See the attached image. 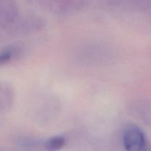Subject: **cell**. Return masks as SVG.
<instances>
[{"label":"cell","mask_w":151,"mask_h":151,"mask_svg":"<svg viewBox=\"0 0 151 151\" xmlns=\"http://www.w3.org/2000/svg\"><path fill=\"white\" fill-rule=\"evenodd\" d=\"M65 145V139L62 136H56L47 139L44 143V148L47 151H57Z\"/></svg>","instance_id":"7a4b0ae2"},{"label":"cell","mask_w":151,"mask_h":151,"mask_svg":"<svg viewBox=\"0 0 151 151\" xmlns=\"http://www.w3.org/2000/svg\"><path fill=\"white\" fill-rule=\"evenodd\" d=\"M123 145L126 151H151L144 132L133 124L127 125L123 133Z\"/></svg>","instance_id":"6da1fadb"},{"label":"cell","mask_w":151,"mask_h":151,"mask_svg":"<svg viewBox=\"0 0 151 151\" xmlns=\"http://www.w3.org/2000/svg\"><path fill=\"white\" fill-rule=\"evenodd\" d=\"M15 52L16 50L13 47H7L1 50L0 52V66L9 63L13 58Z\"/></svg>","instance_id":"3957f363"}]
</instances>
